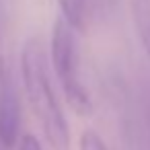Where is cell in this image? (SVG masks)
Instances as JSON below:
<instances>
[{"label": "cell", "mask_w": 150, "mask_h": 150, "mask_svg": "<svg viewBox=\"0 0 150 150\" xmlns=\"http://www.w3.org/2000/svg\"><path fill=\"white\" fill-rule=\"evenodd\" d=\"M78 150H109V148H107V144L103 142V138L95 129H84L80 134Z\"/></svg>", "instance_id": "8992f818"}, {"label": "cell", "mask_w": 150, "mask_h": 150, "mask_svg": "<svg viewBox=\"0 0 150 150\" xmlns=\"http://www.w3.org/2000/svg\"><path fill=\"white\" fill-rule=\"evenodd\" d=\"M17 146H19V150H43V148H41V142H39L33 134L21 136L19 142H17Z\"/></svg>", "instance_id": "52a82bcc"}, {"label": "cell", "mask_w": 150, "mask_h": 150, "mask_svg": "<svg viewBox=\"0 0 150 150\" xmlns=\"http://www.w3.org/2000/svg\"><path fill=\"white\" fill-rule=\"evenodd\" d=\"M132 15L142 47L150 60V0H132Z\"/></svg>", "instance_id": "277c9868"}, {"label": "cell", "mask_w": 150, "mask_h": 150, "mask_svg": "<svg viewBox=\"0 0 150 150\" xmlns=\"http://www.w3.org/2000/svg\"><path fill=\"white\" fill-rule=\"evenodd\" d=\"M21 72H23L25 95L41 125L43 138L54 150H68L70 127L60 107V101L52 88L47 66H45V56L41 52L39 41L31 39L25 43L23 56H21Z\"/></svg>", "instance_id": "6da1fadb"}, {"label": "cell", "mask_w": 150, "mask_h": 150, "mask_svg": "<svg viewBox=\"0 0 150 150\" xmlns=\"http://www.w3.org/2000/svg\"><path fill=\"white\" fill-rule=\"evenodd\" d=\"M52 64L62 86V93L72 107V111L80 117L93 115V99L80 80V64H78V43L74 29L58 19L52 29Z\"/></svg>", "instance_id": "7a4b0ae2"}, {"label": "cell", "mask_w": 150, "mask_h": 150, "mask_svg": "<svg viewBox=\"0 0 150 150\" xmlns=\"http://www.w3.org/2000/svg\"><path fill=\"white\" fill-rule=\"evenodd\" d=\"M146 121H148V132H150V91L146 93Z\"/></svg>", "instance_id": "ba28073f"}, {"label": "cell", "mask_w": 150, "mask_h": 150, "mask_svg": "<svg viewBox=\"0 0 150 150\" xmlns=\"http://www.w3.org/2000/svg\"><path fill=\"white\" fill-rule=\"evenodd\" d=\"M21 134V101L13 66L0 58V146L13 148Z\"/></svg>", "instance_id": "3957f363"}, {"label": "cell", "mask_w": 150, "mask_h": 150, "mask_svg": "<svg viewBox=\"0 0 150 150\" xmlns=\"http://www.w3.org/2000/svg\"><path fill=\"white\" fill-rule=\"evenodd\" d=\"M62 19L74 29L84 31L86 27V0H58Z\"/></svg>", "instance_id": "5b68a950"}]
</instances>
